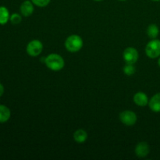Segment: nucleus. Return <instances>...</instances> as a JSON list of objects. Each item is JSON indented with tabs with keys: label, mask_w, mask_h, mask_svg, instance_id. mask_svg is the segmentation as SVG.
<instances>
[{
	"label": "nucleus",
	"mask_w": 160,
	"mask_h": 160,
	"mask_svg": "<svg viewBox=\"0 0 160 160\" xmlns=\"http://www.w3.org/2000/svg\"><path fill=\"white\" fill-rule=\"evenodd\" d=\"M45 63L48 69L53 71H59L65 65L63 58L59 54L52 53L45 57Z\"/></svg>",
	"instance_id": "nucleus-1"
},
{
	"label": "nucleus",
	"mask_w": 160,
	"mask_h": 160,
	"mask_svg": "<svg viewBox=\"0 0 160 160\" xmlns=\"http://www.w3.org/2000/svg\"><path fill=\"white\" fill-rule=\"evenodd\" d=\"M65 47L66 49L70 52H77L82 48V38L78 34H72L66 39Z\"/></svg>",
	"instance_id": "nucleus-2"
},
{
	"label": "nucleus",
	"mask_w": 160,
	"mask_h": 160,
	"mask_svg": "<svg viewBox=\"0 0 160 160\" xmlns=\"http://www.w3.org/2000/svg\"><path fill=\"white\" fill-rule=\"evenodd\" d=\"M145 53L151 59H156L160 56V40L152 39L147 44L145 47Z\"/></svg>",
	"instance_id": "nucleus-3"
},
{
	"label": "nucleus",
	"mask_w": 160,
	"mask_h": 160,
	"mask_svg": "<svg viewBox=\"0 0 160 160\" xmlns=\"http://www.w3.org/2000/svg\"><path fill=\"white\" fill-rule=\"evenodd\" d=\"M27 52L32 57H36L42 53L43 50V44L42 42L37 39L31 41L27 45Z\"/></svg>",
	"instance_id": "nucleus-4"
},
{
	"label": "nucleus",
	"mask_w": 160,
	"mask_h": 160,
	"mask_svg": "<svg viewBox=\"0 0 160 160\" xmlns=\"http://www.w3.org/2000/svg\"><path fill=\"white\" fill-rule=\"evenodd\" d=\"M120 120L123 124L127 126H133L137 122V115L131 110H125L120 112Z\"/></svg>",
	"instance_id": "nucleus-5"
},
{
	"label": "nucleus",
	"mask_w": 160,
	"mask_h": 160,
	"mask_svg": "<svg viewBox=\"0 0 160 160\" xmlns=\"http://www.w3.org/2000/svg\"><path fill=\"white\" fill-rule=\"evenodd\" d=\"M138 52L133 47H128L123 51V57L126 63L134 64L138 59Z\"/></svg>",
	"instance_id": "nucleus-6"
},
{
	"label": "nucleus",
	"mask_w": 160,
	"mask_h": 160,
	"mask_svg": "<svg viewBox=\"0 0 160 160\" xmlns=\"http://www.w3.org/2000/svg\"><path fill=\"white\" fill-rule=\"evenodd\" d=\"M20 12H21V14L23 17H30L34 10V5H33V2L31 1L26 0V1L23 2L22 4L20 5Z\"/></svg>",
	"instance_id": "nucleus-7"
},
{
	"label": "nucleus",
	"mask_w": 160,
	"mask_h": 160,
	"mask_svg": "<svg viewBox=\"0 0 160 160\" xmlns=\"http://www.w3.org/2000/svg\"><path fill=\"white\" fill-rule=\"evenodd\" d=\"M150 152L149 146L148 144L145 142H142L137 145L135 148L136 156L140 158H145L148 155Z\"/></svg>",
	"instance_id": "nucleus-8"
},
{
	"label": "nucleus",
	"mask_w": 160,
	"mask_h": 160,
	"mask_svg": "<svg viewBox=\"0 0 160 160\" xmlns=\"http://www.w3.org/2000/svg\"><path fill=\"white\" fill-rule=\"evenodd\" d=\"M134 102L137 106L143 107V106H147V105L148 104V96H147L146 94H145L144 92H137V93L134 95Z\"/></svg>",
	"instance_id": "nucleus-9"
},
{
	"label": "nucleus",
	"mask_w": 160,
	"mask_h": 160,
	"mask_svg": "<svg viewBox=\"0 0 160 160\" xmlns=\"http://www.w3.org/2000/svg\"><path fill=\"white\" fill-rule=\"evenodd\" d=\"M150 109L155 112H160V93L156 94L148 102Z\"/></svg>",
	"instance_id": "nucleus-10"
},
{
	"label": "nucleus",
	"mask_w": 160,
	"mask_h": 160,
	"mask_svg": "<svg viewBox=\"0 0 160 160\" xmlns=\"http://www.w3.org/2000/svg\"><path fill=\"white\" fill-rule=\"evenodd\" d=\"M10 109L4 105H0V123L7 122L10 119Z\"/></svg>",
	"instance_id": "nucleus-11"
},
{
	"label": "nucleus",
	"mask_w": 160,
	"mask_h": 160,
	"mask_svg": "<svg viewBox=\"0 0 160 160\" xmlns=\"http://www.w3.org/2000/svg\"><path fill=\"white\" fill-rule=\"evenodd\" d=\"M88 138V134L84 130L78 129L73 134V139L78 143H84Z\"/></svg>",
	"instance_id": "nucleus-12"
},
{
	"label": "nucleus",
	"mask_w": 160,
	"mask_h": 160,
	"mask_svg": "<svg viewBox=\"0 0 160 160\" xmlns=\"http://www.w3.org/2000/svg\"><path fill=\"white\" fill-rule=\"evenodd\" d=\"M10 18L9 12L5 6H0V24L4 25L7 23Z\"/></svg>",
	"instance_id": "nucleus-13"
},
{
	"label": "nucleus",
	"mask_w": 160,
	"mask_h": 160,
	"mask_svg": "<svg viewBox=\"0 0 160 160\" xmlns=\"http://www.w3.org/2000/svg\"><path fill=\"white\" fill-rule=\"evenodd\" d=\"M159 29L158 28L157 25L156 24H151L148 27V29H147V34H148V37L152 39H155L157 38V36L159 35Z\"/></svg>",
	"instance_id": "nucleus-14"
},
{
	"label": "nucleus",
	"mask_w": 160,
	"mask_h": 160,
	"mask_svg": "<svg viewBox=\"0 0 160 160\" xmlns=\"http://www.w3.org/2000/svg\"><path fill=\"white\" fill-rule=\"evenodd\" d=\"M123 70L125 74L128 75V76H131L135 73V67H134V64L127 63L123 67Z\"/></svg>",
	"instance_id": "nucleus-15"
},
{
	"label": "nucleus",
	"mask_w": 160,
	"mask_h": 160,
	"mask_svg": "<svg viewBox=\"0 0 160 160\" xmlns=\"http://www.w3.org/2000/svg\"><path fill=\"white\" fill-rule=\"evenodd\" d=\"M9 20H10V22L12 24H19L22 21V17L18 13H12L10 16Z\"/></svg>",
	"instance_id": "nucleus-16"
},
{
	"label": "nucleus",
	"mask_w": 160,
	"mask_h": 160,
	"mask_svg": "<svg viewBox=\"0 0 160 160\" xmlns=\"http://www.w3.org/2000/svg\"><path fill=\"white\" fill-rule=\"evenodd\" d=\"M35 6H38V7H45V6H48L51 0H31Z\"/></svg>",
	"instance_id": "nucleus-17"
},
{
	"label": "nucleus",
	"mask_w": 160,
	"mask_h": 160,
	"mask_svg": "<svg viewBox=\"0 0 160 160\" xmlns=\"http://www.w3.org/2000/svg\"><path fill=\"white\" fill-rule=\"evenodd\" d=\"M3 93H4V87H3L2 84L0 83V97L3 95Z\"/></svg>",
	"instance_id": "nucleus-18"
},
{
	"label": "nucleus",
	"mask_w": 160,
	"mask_h": 160,
	"mask_svg": "<svg viewBox=\"0 0 160 160\" xmlns=\"http://www.w3.org/2000/svg\"><path fill=\"white\" fill-rule=\"evenodd\" d=\"M158 64H159V67H160V58L159 59V60H158Z\"/></svg>",
	"instance_id": "nucleus-19"
},
{
	"label": "nucleus",
	"mask_w": 160,
	"mask_h": 160,
	"mask_svg": "<svg viewBox=\"0 0 160 160\" xmlns=\"http://www.w3.org/2000/svg\"><path fill=\"white\" fill-rule=\"evenodd\" d=\"M94 1H95V2H100V1H102V0H94Z\"/></svg>",
	"instance_id": "nucleus-20"
},
{
	"label": "nucleus",
	"mask_w": 160,
	"mask_h": 160,
	"mask_svg": "<svg viewBox=\"0 0 160 160\" xmlns=\"http://www.w3.org/2000/svg\"><path fill=\"white\" fill-rule=\"evenodd\" d=\"M152 1H155V2H159L160 0H152Z\"/></svg>",
	"instance_id": "nucleus-21"
},
{
	"label": "nucleus",
	"mask_w": 160,
	"mask_h": 160,
	"mask_svg": "<svg viewBox=\"0 0 160 160\" xmlns=\"http://www.w3.org/2000/svg\"><path fill=\"white\" fill-rule=\"evenodd\" d=\"M119 1H127V0H119Z\"/></svg>",
	"instance_id": "nucleus-22"
}]
</instances>
